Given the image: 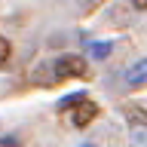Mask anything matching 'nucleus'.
<instances>
[{"mask_svg": "<svg viewBox=\"0 0 147 147\" xmlns=\"http://www.w3.org/2000/svg\"><path fill=\"white\" fill-rule=\"evenodd\" d=\"M123 80H126L129 86H144L147 83V58H141V61H135L132 67H126Z\"/></svg>", "mask_w": 147, "mask_h": 147, "instance_id": "nucleus-3", "label": "nucleus"}, {"mask_svg": "<svg viewBox=\"0 0 147 147\" xmlns=\"http://www.w3.org/2000/svg\"><path fill=\"white\" fill-rule=\"evenodd\" d=\"M46 74H37V83H58L67 77H83L86 74V58L83 55H58L55 61L43 64Z\"/></svg>", "mask_w": 147, "mask_h": 147, "instance_id": "nucleus-1", "label": "nucleus"}, {"mask_svg": "<svg viewBox=\"0 0 147 147\" xmlns=\"http://www.w3.org/2000/svg\"><path fill=\"white\" fill-rule=\"evenodd\" d=\"M9 55H12V46H9L6 37H0V64H6V61H9Z\"/></svg>", "mask_w": 147, "mask_h": 147, "instance_id": "nucleus-4", "label": "nucleus"}, {"mask_svg": "<svg viewBox=\"0 0 147 147\" xmlns=\"http://www.w3.org/2000/svg\"><path fill=\"white\" fill-rule=\"evenodd\" d=\"M61 107H71V119H74V126H80V129L89 126L92 119L98 117V104L89 101L86 95H71V98H64Z\"/></svg>", "mask_w": 147, "mask_h": 147, "instance_id": "nucleus-2", "label": "nucleus"}, {"mask_svg": "<svg viewBox=\"0 0 147 147\" xmlns=\"http://www.w3.org/2000/svg\"><path fill=\"white\" fill-rule=\"evenodd\" d=\"M9 144H22V141H18L16 135H3L0 138V147H9Z\"/></svg>", "mask_w": 147, "mask_h": 147, "instance_id": "nucleus-7", "label": "nucleus"}, {"mask_svg": "<svg viewBox=\"0 0 147 147\" xmlns=\"http://www.w3.org/2000/svg\"><path fill=\"white\" fill-rule=\"evenodd\" d=\"M132 3H135L138 9H147V0H132Z\"/></svg>", "mask_w": 147, "mask_h": 147, "instance_id": "nucleus-8", "label": "nucleus"}, {"mask_svg": "<svg viewBox=\"0 0 147 147\" xmlns=\"http://www.w3.org/2000/svg\"><path fill=\"white\" fill-rule=\"evenodd\" d=\"M89 52L95 55V58H104V55L110 52V46L107 43H89Z\"/></svg>", "mask_w": 147, "mask_h": 147, "instance_id": "nucleus-5", "label": "nucleus"}, {"mask_svg": "<svg viewBox=\"0 0 147 147\" xmlns=\"http://www.w3.org/2000/svg\"><path fill=\"white\" fill-rule=\"evenodd\" d=\"M132 138H135V144H147V129H132Z\"/></svg>", "mask_w": 147, "mask_h": 147, "instance_id": "nucleus-6", "label": "nucleus"}]
</instances>
